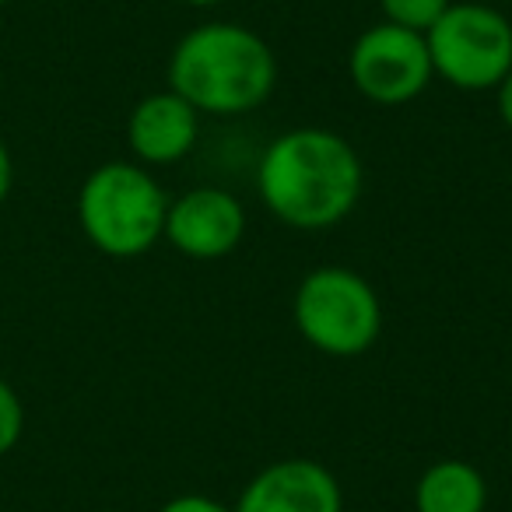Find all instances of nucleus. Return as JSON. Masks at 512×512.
Listing matches in <instances>:
<instances>
[{
  "label": "nucleus",
  "instance_id": "nucleus-1",
  "mask_svg": "<svg viewBox=\"0 0 512 512\" xmlns=\"http://www.w3.org/2000/svg\"><path fill=\"white\" fill-rule=\"evenodd\" d=\"M365 169L348 137L323 127H295L267 144L256 193L288 228L323 232L355 211Z\"/></svg>",
  "mask_w": 512,
  "mask_h": 512
},
{
  "label": "nucleus",
  "instance_id": "nucleus-2",
  "mask_svg": "<svg viewBox=\"0 0 512 512\" xmlns=\"http://www.w3.org/2000/svg\"><path fill=\"white\" fill-rule=\"evenodd\" d=\"M165 78L200 116H239L271 99L278 60L246 25L207 22L179 39Z\"/></svg>",
  "mask_w": 512,
  "mask_h": 512
},
{
  "label": "nucleus",
  "instance_id": "nucleus-3",
  "mask_svg": "<svg viewBox=\"0 0 512 512\" xmlns=\"http://www.w3.org/2000/svg\"><path fill=\"white\" fill-rule=\"evenodd\" d=\"M169 197L137 162H106L88 172L78 193V221L99 253L116 260L144 256L165 235Z\"/></svg>",
  "mask_w": 512,
  "mask_h": 512
},
{
  "label": "nucleus",
  "instance_id": "nucleus-4",
  "mask_svg": "<svg viewBox=\"0 0 512 512\" xmlns=\"http://www.w3.org/2000/svg\"><path fill=\"white\" fill-rule=\"evenodd\" d=\"M292 316L309 348L330 358H358L383 334L376 288L348 267H316L299 281Z\"/></svg>",
  "mask_w": 512,
  "mask_h": 512
},
{
  "label": "nucleus",
  "instance_id": "nucleus-5",
  "mask_svg": "<svg viewBox=\"0 0 512 512\" xmlns=\"http://www.w3.org/2000/svg\"><path fill=\"white\" fill-rule=\"evenodd\" d=\"M435 78L460 92L498 88L512 71V22L495 4L460 0L425 32Z\"/></svg>",
  "mask_w": 512,
  "mask_h": 512
},
{
  "label": "nucleus",
  "instance_id": "nucleus-6",
  "mask_svg": "<svg viewBox=\"0 0 512 512\" xmlns=\"http://www.w3.org/2000/svg\"><path fill=\"white\" fill-rule=\"evenodd\" d=\"M355 88L376 106H404L432 85V57L421 32L376 22L355 39L348 57Z\"/></svg>",
  "mask_w": 512,
  "mask_h": 512
},
{
  "label": "nucleus",
  "instance_id": "nucleus-7",
  "mask_svg": "<svg viewBox=\"0 0 512 512\" xmlns=\"http://www.w3.org/2000/svg\"><path fill=\"white\" fill-rule=\"evenodd\" d=\"M232 512H344V491L320 460L288 456L256 470Z\"/></svg>",
  "mask_w": 512,
  "mask_h": 512
},
{
  "label": "nucleus",
  "instance_id": "nucleus-8",
  "mask_svg": "<svg viewBox=\"0 0 512 512\" xmlns=\"http://www.w3.org/2000/svg\"><path fill=\"white\" fill-rule=\"evenodd\" d=\"M246 235V211L221 186H197L169 200L165 235L190 260H221Z\"/></svg>",
  "mask_w": 512,
  "mask_h": 512
},
{
  "label": "nucleus",
  "instance_id": "nucleus-9",
  "mask_svg": "<svg viewBox=\"0 0 512 512\" xmlns=\"http://www.w3.org/2000/svg\"><path fill=\"white\" fill-rule=\"evenodd\" d=\"M200 137V113L172 88L151 92L130 109L127 144L141 165H172L193 151Z\"/></svg>",
  "mask_w": 512,
  "mask_h": 512
},
{
  "label": "nucleus",
  "instance_id": "nucleus-10",
  "mask_svg": "<svg viewBox=\"0 0 512 512\" xmlns=\"http://www.w3.org/2000/svg\"><path fill=\"white\" fill-rule=\"evenodd\" d=\"M488 481L467 460H435L414 484V512H484Z\"/></svg>",
  "mask_w": 512,
  "mask_h": 512
},
{
  "label": "nucleus",
  "instance_id": "nucleus-11",
  "mask_svg": "<svg viewBox=\"0 0 512 512\" xmlns=\"http://www.w3.org/2000/svg\"><path fill=\"white\" fill-rule=\"evenodd\" d=\"M453 0H379L383 8V22L400 25V29H411L425 36L435 22L449 11Z\"/></svg>",
  "mask_w": 512,
  "mask_h": 512
},
{
  "label": "nucleus",
  "instance_id": "nucleus-12",
  "mask_svg": "<svg viewBox=\"0 0 512 512\" xmlns=\"http://www.w3.org/2000/svg\"><path fill=\"white\" fill-rule=\"evenodd\" d=\"M25 432V404L8 379H0V456H8Z\"/></svg>",
  "mask_w": 512,
  "mask_h": 512
},
{
  "label": "nucleus",
  "instance_id": "nucleus-13",
  "mask_svg": "<svg viewBox=\"0 0 512 512\" xmlns=\"http://www.w3.org/2000/svg\"><path fill=\"white\" fill-rule=\"evenodd\" d=\"M158 512H232V505L218 502L211 495H176L158 505Z\"/></svg>",
  "mask_w": 512,
  "mask_h": 512
},
{
  "label": "nucleus",
  "instance_id": "nucleus-14",
  "mask_svg": "<svg viewBox=\"0 0 512 512\" xmlns=\"http://www.w3.org/2000/svg\"><path fill=\"white\" fill-rule=\"evenodd\" d=\"M495 102H498V116H502V123L512 130V71L502 78V85L495 88Z\"/></svg>",
  "mask_w": 512,
  "mask_h": 512
},
{
  "label": "nucleus",
  "instance_id": "nucleus-15",
  "mask_svg": "<svg viewBox=\"0 0 512 512\" xmlns=\"http://www.w3.org/2000/svg\"><path fill=\"white\" fill-rule=\"evenodd\" d=\"M11 183H15V162H11V151H8V144L0 141V204H4V200H8Z\"/></svg>",
  "mask_w": 512,
  "mask_h": 512
},
{
  "label": "nucleus",
  "instance_id": "nucleus-16",
  "mask_svg": "<svg viewBox=\"0 0 512 512\" xmlns=\"http://www.w3.org/2000/svg\"><path fill=\"white\" fill-rule=\"evenodd\" d=\"M183 4H190V8H214L221 0H183Z\"/></svg>",
  "mask_w": 512,
  "mask_h": 512
},
{
  "label": "nucleus",
  "instance_id": "nucleus-17",
  "mask_svg": "<svg viewBox=\"0 0 512 512\" xmlns=\"http://www.w3.org/2000/svg\"><path fill=\"white\" fill-rule=\"evenodd\" d=\"M477 4H498V0H477Z\"/></svg>",
  "mask_w": 512,
  "mask_h": 512
},
{
  "label": "nucleus",
  "instance_id": "nucleus-18",
  "mask_svg": "<svg viewBox=\"0 0 512 512\" xmlns=\"http://www.w3.org/2000/svg\"><path fill=\"white\" fill-rule=\"evenodd\" d=\"M4 4H8V0H0V8H4Z\"/></svg>",
  "mask_w": 512,
  "mask_h": 512
}]
</instances>
